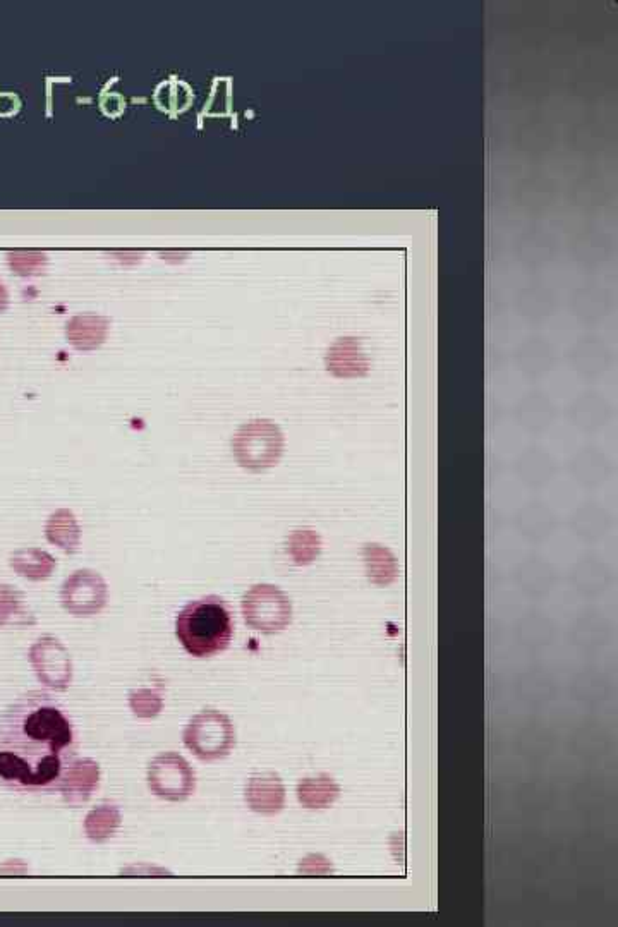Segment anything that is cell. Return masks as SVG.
I'll return each instance as SVG.
<instances>
[{
  "label": "cell",
  "mask_w": 618,
  "mask_h": 927,
  "mask_svg": "<svg viewBox=\"0 0 618 927\" xmlns=\"http://www.w3.org/2000/svg\"><path fill=\"white\" fill-rule=\"evenodd\" d=\"M146 783L158 799L184 802L196 792V773L179 752H160L146 768Z\"/></svg>",
  "instance_id": "obj_5"
},
{
  "label": "cell",
  "mask_w": 618,
  "mask_h": 927,
  "mask_svg": "<svg viewBox=\"0 0 618 927\" xmlns=\"http://www.w3.org/2000/svg\"><path fill=\"white\" fill-rule=\"evenodd\" d=\"M318 552H320V540L313 531H296L289 538V553L296 564L304 565L313 562Z\"/></svg>",
  "instance_id": "obj_19"
},
{
  "label": "cell",
  "mask_w": 618,
  "mask_h": 927,
  "mask_svg": "<svg viewBox=\"0 0 618 927\" xmlns=\"http://www.w3.org/2000/svg\"><path fill=\"white\" fill-rule=\"evenodd\" d=\"M7 306H9V292H7L6 285L2 284V280H0V313L6 311Z\"/></svg>",
  "instance_id": "obj_22"
},
{
  "label": "cell",
  "mask_w": 618,
  "mask_h": 927,
  "mask_svg": "<svg viewBox=\"0 0 618 927\" xmlns=\"http://www.w3.org/2000/svg\"><path fill=\"white\" fill-rule=\"evenodd\" d=\"M109 601V586L97 570L78 569L62 582L61 603L74 617H93Z\"/></svg>",
  "instance_id": "obj_8"
},
{
  "label": "cell",
  "mask_w": 618,
  "mask_h": 927,
  "mask_svg": "<svg viewBox=\"0 0 618 927\" xmlns=\"http://www.w3.org/2000/svg\"><path fill=\"white\" fill-rule=\"evenodd\" d=\"M78 754L67 709L49 692H26L0 711V785L18 794L59 790Z\"/></svg>",
  "instance_id": "obj_1"
},
{
  "label": "cell",
  "mask_w": 618,
  "mask_h": 927,
  "mask_svg": "<svg viewBox=\"0 0 618 927\" xmlns=\"http://www.w3.org/2000/svg\"><path fill=\"white\" fill-rule=\"evenodd\" d=\"M176 636L184 651L194 658H212L229 648L234 637L231 606L220 596L210 594L177 613Z\"/></svg>",
  "instance_id": "obj_2"
},
{
  "label": "cell",
  "mask_w": 618,
  "mask_h": 927,
  "mask_svg": "<svg viewBox=\"0 0 618 927\" xmlns=\"http://www.w3.org/2000/svg\"><path fill=\"white\" fill-rule=\"evenodd\" d=\"M9 564L19 577L40 582L49 579L54 574L57 560L47 550H42L37 546H25L11 555Z\"/></svg>",
  "instance_id": "obj_12"
},
{
  "label": "cell",
  "mask_w": 618,
  "mask_h": 927,
  "mask_svg": "<svg viewBox=\"0 0 618 927\" xmlns=\"http://www.w3.org/2000/svg\"><path fill=\"white\" fill-rule=\"evenodd\" d=\"M30 873V866L21 859H11L0 864V876H25Z\"/></svg>",
  "instance_id": "obj_20"
},
{
  "label": "cell",
  "mask_w": 618,
  "mask_h": 927,
  "mask_svg": "<svg viewBox=\"0 0 618 927\" xmlns=\"http://www.w3.org/2000/svg\"><path fill=\"white\" fill-rule=\"evenodd\" d=\"M121 824V807L114 802H102L86 814L83 830H85V837L91 843H105L109 842L110 838L116 837Z\"/></svg>",
  "instance_id": "obj_14"
},
{
  "label": "cell",
  "mask_w": 618,
  "mask_h": 927,
  "mask_svg": "<svg viewBox=\"0 0 618 927\" xmlns=\"http://www.w3.org/2000/svg\"><path fill=\"white\" fill-rule=\"evenodd\" d=\"M129 709L133 715L140 720H153L157 718L162 709H164V696L162 692L148 687H140L129 692L128 697Z\"/></svg>",
  "instance_id": "obj_17"
},
{
  "label": "cell",
  "mask_w": 618,
  "mask_h": 927,
  "mask_svg": "<svg viewBox=\"0 0 618 927\" xmlns=\"http://www.w3.org/2000/svg\"><path fill=\"white\" fill-rule=\"evenodd\" d=\"M246 802L249 809L260 814H277L284 807V783L273 773L255 775L246 785Z\"/></svg>",
  "instance_id": "obj_10"
},
{
  "label": "cell",
  "mask_w": 618,
  "mask_h": 927,
  "mask_svg": "<svg viewBox=\"0 0 618 927\" xmlns=\"http://www.w3.org/2000/svg\"><path fill=\"white\" fill-rule=\"evenodd\" d=\"M121 874H131V876H162V874H169V871H165L162 867L150 866V864H134V866L126 867L122 869Z\"/></svg>",
  "instance_id": "obj_21"
},
{
  "label": "cell",
  "mask_w": 618,
  "mask_h": 927,
  "mask_svg": "<svg viewBox=\"0 0 618 927\" xmlns=\"http://www.w3.org/2000/svg\"><path fill=\"white\" fill-rule=\"evenodd\" d=\"M182 742L200 761H219L236 746V730L231 718L219 709H203L182 730Z\"/></svg>",
  "instance_id": "obj_3"
},
{
  "label": "cell",
  "mask_w": 618,
  "mask_h": 927,
  "mask_svg": "<svg viewBox=\"0 0 618 927\" xmlns=\"http://www.w3.org/2000/svg\"><path fill=\"white\" fill-rule=\"evenodd\" d=\"M45 538L52 545L61 548L62 552H78L81 543V528L73 510L59 509L52 512L45 524Z\"/></svg>",
  "instance_id": "obj_13"
},
{
  "label": "cell",
  "mask_w": 618,
  "mask_h": 927,
  "mask_svg": "<svg viewBox=\"0 0 618 927\" xmlns=\"http://www.w3.org/2000/svg\"><path fill=\"white\" fill-rule=\"evenodd\" d=\"M284 450L279 426L267 419H255L237 430L232 438V452L237 462L251 471H263L277 464Z\"/></svg>",
  "instance_id": "obj_4"
},
{
  "label": "cell",
  "mask_w": 618,
  "mask_h": 927,
  "mask_svg": "<svg viewBox=\"0 0 618 927\" xmlns=\"http://www.w3.org/2000/svg\"><path fill=\"white\" fill-rule=\"evenodd\" d=\"M28 660L43 687L55 692H64L71 687L74 675L73 658L61 643V639L54 636L38 637L37 641L31 644Z\"/></svg>",
  "instance_id": "obj_7"
},
{
  "label": "cell",
  "mask_w": 618,
  "mask_h": 927,
  "mask_svg": "<svg viewBox=\"0 0 618 927\" xmlns=\"http://www.w3.org/2000/svg\"><path fill=\"white\" fill-rule=\"evenodd\" d=\"M243 615L246 624L255 631L265 634L284 631L292 620L291 600L277 586L258 584L244 594Z\"/></svg>",
  "instance_id": "obj_6"
},
{
  "label": "cell",
  "mask_w": 618,
  "mask_h": 927,
  "mask_svg": "<svg viewBox=\"0 0 618 927\" xmlns=\"http://www.w3.org/2000/svg\"><path fill=\"white\" fill-rule=\"evenodd\" d=\"M110 320L95 313L76 315L67 322V342L78 351H95L109 334Z\"/></svg>",
  "instance_id": "obj_11"
},
{
  "label": "cell",
  "mask_w": 618,
  "mask_h": 927,
  "mask_svg": "<svg viewBox=\"0 0 618 927\" xmlns=\"http://www.w3.org/2000/svg\"><path fill=\"white\" fill-rule=\"evenodd\" d=\"M7 263H9V268L16 275L31 277V275H38V273L45 270V267H47V255L40 253V251H14V253L7 255Z\"/></svg>",
  "instance_id": "obj_18"
},
{
  "label": "cell",
  "mask_w": 618,
  "mask_h": 927,
  "mask_svg": "<svg viewBox=\"0 0 618 927\" xmlns=\"http://www.w3.org/2000/svg\"><path fill=\"white\" fill-rule=\"evenodd\" d=\"M102 780L100 764L91 758L74 759L62 776L59 792L67 806L79 807L97 792Z\"/></svg>",
  "instance_id": "obj_9"
},
{
  "label": "cell",
  "mask_w": 618,
  "mask_h": 927,
  "mask_svg": "<svg viewBox=\"0 0 618 927\" xmlns=\"http://www.w3.org/2000/svg\"><path fill=\"white\" fill-rule=\"evenodd\" d=\"M335 795H337V787L327 776L304 778L303 782L297 785L299 802L308 809H322L328 806L335 799Z\"/></svg>",
  "instance_id": "obj_16"
},
{
  "label": "cell",
  "mask_w": 618,
  "mask_h": 927,
  "mask_svg": "<svg viewBox=\"0 0 618 927\" xmlns=\"http://www.w3.org/2000/svg\"><path fill=\"white\" fill-rule=\"evenodd\" d=\"M37 615L31 610L23 591L11 584H0V627H31Z\"/></svg>",
  "instance_id": "obj_15"
}]
</instances>
